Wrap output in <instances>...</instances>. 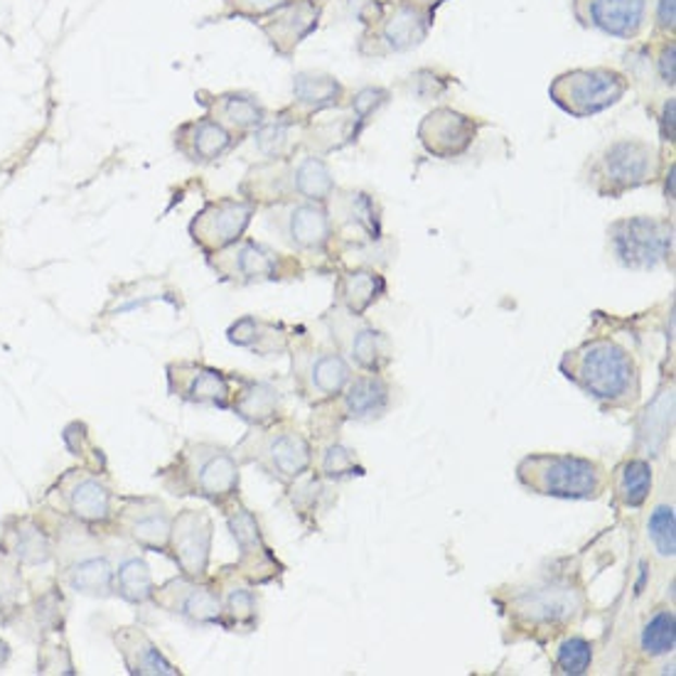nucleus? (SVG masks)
<instances>
[{
  "instance_id": "obj_1",
  "label": "nucleus",
  "mask_w": 676,
  "mask_h": 676,
  "mask_svg": "<svg viewBox=\"0 0 676 676\" xmlns=\"http://www.w3.org/2000/svg\"><path fill=\"white\" fill-rule=\"evenodd\" d=\"M561 374L608 409H635L642 396V374L633 352L613 337H592L569 349Z\"/></svg>"
},
{
  "instance_id": "obj_2",
  "label": "nucleus",
  "mask_w": 676,
  "mask_h": 676,
  "mask_svg": "<svg viewBox=\"0 0 676 676\" xmlns=\"http://www.w3.org/2000/svg\"><path fill=\"white\" fill-rule=\"evenodd\" d=\"M524 489L553 499H600L608 493V470L600 462L571 452H532L516 462Z\"/></svg>"
},
{
  "instance_id": "obj_3",
  "label": "nucleus",
  "mask_w": 676,
  "mask_h": 676,
  "mask_svg": "<svg viewBox=\"0 0 676 676\" xmlns=\"http://www.w3.org/2000/svg\"><path fill=\"white\" fill-rule=\"evenodd\" d=\"M165 485L175 495H194L225 505L239 489L237 456L215 443H192L175 458L173 470H165Z\"/></svg>"
},
{
  "instance_id": "obj_4",
  "label": "nucleus",
  "mask_w": 676,
  "mask_h": 676,
  "mask_svg": "<svg viewBox=\"0 0 676 676\" xmlns=\"http://www.w3.org/2000/svg\"><path fill=\"white\" fill-rule=\"evenodd\" d=\"M660 173V153L640 138H623L605 145L586 165L588 188L600 197H623L642 184H650Z\"/></svg>"
},
{
  "instance_id": "obj_5",
  "label": "nucleus",
  "mask_w": 676,
  "mask_h": 676,
  "mask_svg": "<svg viewBox=\"0 0 676 676\" xmlns=\"http://www.w3.org/2000/svg\"><path fill=\"white\" fill-rule=\"evenodd\" d=\"M239 456L262 468L278 483L291 485L313 468V446L291 421L258 425L239 446Z\"/></svg>"
},
{
  "instance_id": "obj_6",
  "label": "nucleus",
  "mask_w": 676,
  "mask_h": 676,
  "mask_svg": "<svg viewBox=\"0 0 676 676\" xmlns=\"http://www.w3.org/2000/svg\"><path fill=\"white\" fill-rule=\"evenodd\" d=\"M615 262L629 271H652L669 262L674 252L672 221L656 217H625L608 227Z\"/></svg>"
},
{
  "instance_id": "obj_7",
  "label": "nucleus",
  "mask_w": 676,
  "mask_h": 676,
  "mask_svg": "<svg viewBox=\"0 0 676 676\" xmlns=\"http://www.w3.org/2000/svg\"><path fill=\"white\" fill-rule=\"evenodd\" d=\"M627 87V79L615 69H571L551 81L549 97L573 118H588L615 106Z\"/></svg>"
},
{
  "instance_id": "obj_8",
  "label": "nucleus",
  "mask_w": 676,
  "mask_h": 676,
  "mask_svg": "<svg viewBox=\"0 0 676 676\" xmlns=\"http://www.w3.org/2000/svg\"><path fill=\"white\" fill-rule=\"evenodd\" d=\"M252 180L258 182V194L266 192L281 202L301 197L305 202L328 205L332 194H335V178H332L328 163L318 155L301 157L298 163L281 157L273 165L258 168Z\"/></svg>"
},
{
  "instance_id": "obj_9",
  "label": "nucleus",
  "mask_w": 676,
  "mask_h": 676,
  "mask_svg": "<svg viewBox=\"0 0 676 676\" xmlns=\"http://www.w3.org/2000/svg\"><path fill=\"white\" fill-rule=\"evenodd\" d=\"M581 613L583 592L563 581L516 590L509 600V615L516 625L544 629V633H559L561 627L576 623Z\"/></svg>"
},
{
  "instance_id": "obj_10",
  "label": "nucleus",
  "mask_w": 676,
  "mask_h": 676,
  "mask_svg": "<svg viewBox=\"0 0 676 676\" xmlns=\"http://www.w3.org/2000/svg\"><path fill=\"white\" fill-rule=\"evenodd\" d=\"M328 326L340 355L362 372L382 374L392 362V342L382 330L369 326L365 315H352L335 305V313L328 315Z\"/></svg>"
},
{
  "instance_id": "obj_11",
  "label": "nucleus",
  "mask_w": 676,
  "mask_h": 676,
  "mask_svg": "<svg viewBox=\"0 0 676 676\" xmlns=\"http://www.w3.org/2000/svg\"><path fill=\"white\" fill-rule=\"evenodd\" d=\"M293 379L305 401L326 406L349 384L352 367L337 349H298L293 355Z\"/></svg>"
},
{
  "instance_id": "obj_12",
  "label": "nucleus",
  "mask_w": 676,
  "mask_h": 676,
  "mask_svg": "<svg viewBox=\"0 0 676 676\" xmlns=\"http://www.w3.org/2000/svg\"><path fill=\"white\" fill-rule=\"evenodd\" d=\"M268 225L295 252H326L332 239V219L318 202H281L268 212Z\"/></svg>"
},
{
  "instance_id": "obj_13",
  "label": "nucleus",
  "mask_w": 676,
  "mask_h": 676,
  "mask_svg": "<svg viewBox=\"0 0 676 676\" xmlns=\"http://www.w3.org/2000/svg\"><path fill=\"white\" fill-rule=\"evenodd\" d=\"M212 532H215L212 516L197 512V509H184L173 520L168 549L184 578L202 581L207 576Z\"/></svg>"
},
{
  "instance_id": "obj_14",
  "label": "nucleus",
  "mask_w": 676,
  "mask_h": 676,
  "mask_svg": "<svg viewBox=\"0 0 676 676\" xmlns=\"http://www.w3.org/2000/svg\"><path fill=\"white\" fill-rule=\"evenodd\" d=\"M254 215L252 202L242 200H219L209 205L192 219L190 234L202 252L217 254L221 248L239 242Z\"/></svg>"
},
{
  "instance_id": "obj_15",
  "label": "nucleus",
  "mask_w": 676,
  "mask_h": 676,
  "mask_svg": "<svg viewBox=\"0 0 676 676\" xmlns=\"http://www.w3.org/2000/svg\"><path fill=\"white\" fill-rule=\"evenodd\" d=\"M384 13L374 15V42L386 52H406L421 44L429 35L433 17L429 8L411 0H401L396 5H382Z\"/></svg>"
},
{
  "instance_id": "obj_16",
  "label": "nucleus",
  "mask_w": 676,
  "mask_h": 676,
  "mask_svg": "<svg viewBox=\"0 0 676 676\" xmlns=\"http://www.w3.org/2000/svg\"><path fill=\"white\" fill-rule=\"evenodd\" d=\"M229 530L239 544V571L252 583H268L281 573V563L268 549L256 516L246 507L237 505L227 512Z\"/></svg>"
},
{
  "instance_id": "obj_17",
  "label": "nucleus",
  "mask_w": 676,
  "mask_h": 676,
  "mask_svg": "<svg viewBox=\"0 0 676 676\" xmlns=\"http://www.w3.org/2000/svg\"><path fill=\"white\" fill-rule=\"evenodd\" d=\"M155 603L180 615L192 625H219L221 598L205 583L194 578H175L153 592Z\"/></svg>"
},
{
  "instance_id": "obj_18",
  "label": "nucleus",
  "mask_w": 676,
  "mask_h": 676,
  "mask_svg": "<svg viewBox=\"0 0 676 676\" xmlns=\"http://www.w3.org/2000/svg\"><path fill=\"white\" fill-rule=\"evenodd\" d=\"M578 21L620 40H633L647 23L650 0H576Z\"/></svg>"
},
{
  "instance_id": "obj_19",
  "label": "nucleus",
  "mask_w": 676,
  "mask_h": 676,
  "mask_svg": "<svg viewBox=\"0 0 676 676\" xmlns=\"http://www.w3.org/2000/svg\"><path fill=\"white\" fill-rule=\"evenodd\" d=\"M477 136V124L452 109H435L419 126L421 145L435 157H458L468 151Z\"/></svg>"
},
{
  "instance_id": "obj_20",
  "label": "nucleus",
  "mask_w": 676,
  "mask_h": 676,
  "mask_svg": "<svg viewBox=\"0 0 676 676\" xmlns=\"http://www.w3.org/2000/svg\"><path fill=\"white\" fill-rule=\"evenodd\" d=\"M170 392L180 399L202 406H217V409H229L231 406V386L229 379L217 372V369L205 365L180 362L168 367Z\"/></svg>"
},
{
  "instance_id": "obj_21",
  "label": "nucleus",
  "mask_w": 676,
  "mask_h": 676,
  "mask_svg": "<svg viewBox=\"0 0 676 676\" xmlns=\"http://www.w3.org/2000/svg\"><path fill=\"white\" fill-rule=\"evenodd\" d=\"M118 526H122L128 539L143 546V549L165 551L170 541L173 516L157 499L136 497L126 499V507L118 514Z\"/></svg>"
},
{
  "instance_id": "obj_22",
  "label": "nucleus",
  "mask_w": 676,
  "mask_h": 676,
  "mask_svg": "<svg viewBox=\"0 0 676 676\" xmlns=\"http://www.w3.org/2000/svg\"><path fill=\"white\" fill-rule=\"evenodd\" d=\"M212 256H217V262H212L215 271L229 278V281H271V278L281 273V256L256 242H234Z\"/></svg>"
},
{
  "instance_id": "obj_23",
  "label": "nucleus",
  "mask_w": 676,
  "mask_h": 676,
  "mask_svg": "<svg viewBox=\"0 0 676 676\" xmlns=\"http://www.w3.org/2000/svg\"><path fill=\"white\" fill-rule=\"evenodd\" d=\"M335 401L340 421H379L392 406V386L382 374L362 372L349 379Z\"/></svg>"
},
{
  "instance_id": "obj_24",
  "label": "nucleus",
  "mask_w": 676,
  "mask_h": 676,
  "mask_svg": "<svg viewBox=\"0 0 676 676\" xmlns=\"http://www.w3.org/2000/svg\"><path fill=\"white\" fill-rule=\"evenodd\" d=\"M320 15L322 8L315 0H295V3L289 0L283 8L271 13V17L262 25V30L278 54L291 58L293 50L318 27Z\"/></svg>"
},
{
  "instance_id": "obj_25",
  "label": "nucleus",
  "mask_w": 676,
  "mask_h": 676,
  "mask_svg": "<svg viewBox=\"0 0 676 676\" xmlns=\"http://www.w3.org/2000/svg\"><path fill=\"white\" fill-rule=\"evenodd\" d=\"M231 143H234V136H231L229 128L215 122L212 116L184 124L175 133V145L192 163L217 161V157L229 151Z\"/></svg>"
},
{
  "instance_id": "obj_26",
  "label": "nucleus",
  "mask_w": 676,
  "mask_h": 676,
  "mask_svg": "<svg viewBox=\"0 0 676 676\" xmlns=\"http://www.w3.org/2000/svg\"><path fill=\"white\" fill-rule=\"evenodd\" d=\"M654 472L650 460L627 458L608 475V487L613 493V505L623 509H640L652 495Z\"/></svg>"
},
{
  "instance_id": "obj_27",
  "label": "nucleus",
  "mask_w": 676,
  "mask_h": 676,
  "mask_svg": "<svg viewBox=\"0 0 676 676\" xmlns=\"http://www.w3.org/2000/svg\"><path fill=\"white\" fill-rule=\"evenodd\" d=\"M116 645H118V652H122L124 656V664L128 666V672L131 674H138V676H173L178 674V669L165 660V654L161 652V647H157L151 637H148L143 629L138 627H122L116 635Z\"/></svg>"
},
{
  "instance_id": "obj_28",
  "label": "nucleus",
  "mask_w": 676,
  "mask_h": 676,
  "mask_svg": "<svg viewBox=\"0 0 676 676\" xmlns=\"http://www.w3.org/2000/svg\"><path fill=\"white\" fill-rule=\"evenodd\" d=\"M386 293V281L372 268H355L337 278V305L352 315H365Z\"/></svg>"
},
{
  "instance_id": "obj_29",
  "label": "nucleus",
  "mask_w": 676,
  "mask_h": 676,
  "mask_svg": "<svg viewBox=\"0 0 676 676\" xmlns=\"http://www.w3.org/2000/svg\"><path fill=\"white\" fill-rule=\"evenodd\" d=\"M231 409L242 416L246 423L258 429V425L278 421V416H281V396H278L273 386L244 379L242 388L237 394H231Z\"/></svg>"
},
{
  "instance_id": "obj_30",
  "label": "nucleus",
  "mask_w": 676,
  "mask_h": 676,
  "mask_svg": "<svg viewBox=\"0 0 676 676\" xmlns=\"http://www.w3.org/2000/svg\"><path fill=\"white\" fill-rule=\"evenodd\" d=\"M229 342L237 347H246L256 352V355L271 357L281 355L289 349V332H283L273 322H264L256 318H242L237 326L229 330Z\"/></svg>"
},
{
  "instance_id": "obj_31",
  "label": "nucleus",
  "mask_w": 676,
  "mask_h": 676,
  "mask_svg": "<svg viewBox=\"0 0 676 676\" xmlns=\"http://www.w3.org/2000/svg\"><path fill=\"white\" fill-rule=\"evenodd\" d=\"M215 122L229 131H252L266 122L264 106L252 94H221L215 99Z\"/></svg>"
},
{
  "instance_id": "obj_32",
  "label": "nucleus",
  "mask_w": 676,
  "mask_h": 676,
  "mask_svg": "<svg viewBox=\"0 0 676 676\" xmlns=\"http://www.w3.org/2000/svg\"><path fill=\"white\" fill-rule=\"evenodd\" d=\"M69 509L79 522L101 524L111 516V493L99 480H77L69 489Z\"/></svg>"
},
{
  "instance_id": "obj_33",
  "label": "nucleus",
  "mask_w": 676,
  "mask_h": 676,
  "mask_svg": "<svg viewBox=\"0 0 676 676\" xmlns=\"http://www.w3.org/2000/svg\"><path fill=\"white\" fill-rule=\"evenodd\" d=\"M676 645V617L672 608H656L647 617L640 633V650L647 660H660L674 652Z\"/></svg>"
},
{
  "instance_id": "obj_34",
  "label": "nucleus",
  "mask_w": 676,
  "mask_h": 676,
  "mask_svg": "<svg viewBox=\"0 0 676 676\" xmlns=\"http://www.w3.org/2000/svg\"><path fill=\"white\" fill-rule=\"evenodd\" d=\"M293 94L298 99V104L322 111L337 104L342 97V85L330 74L301 72L293 81Z\"/></svg>"
},
{
  "instance_id": "obj_35",
  "label": "nucleus",
  "mask_w": 676,
  "mask_h": 676,
  "mask_svg": "<svg viewBox=\"0 0 676 676\" xmlns=\"http://www.w3.org/2000/svg\"><path fill=\"white\" fill-rule=\"evenodd\" d=\"M69 583L87 596H109L114 588V569L106 556H87L69 569Z\"/></svg>"
},
{
  "instance_id": "obj_36",
  "label": "nucleus",
  "mask_w": 676,
  "mask_h": 676,
  "mask_svg": "<svg viewBox=\"0 0 676 676\" xmlns=\"http://www.w3.org/2000/svg\"><path fill=\"white\" fill-rule=\"evenodd\" d=\"M114 588L118 590V596L128 600V603L141 605L145 600H151L155 588L148 563L143 559H138V556L126 559L122 566H118V571H114Z\"/></svg>"
},
{
  "instance_id": "obj_37",
  "label": "nucleus",
  "mask_w": 676,
  "mask_h": 676,
  "mask_svg": "<svg viewBox=\"0 0 676 676\" xmlns=\"http://www.w3.org/2000/svg\"><path fill=\"white\" fill-rule=\"evenodd\" d=\"M219 625H225L227 629H242L248 633L256 625V598L252 590L246 588H234L227 596L225 603H221V620Z\"/></svg>"
},
{
  "instance_id": "obj_38",
  "label": "nucleus",
  "mask_w": 676,
  "mask_h": 676,
  "mask_svg": "<svg viewBox=\"0 0 676 676\" xmlns=\"http://www.w3.org/2000/svg\"><path fill=\"white\" fill-rule=\"evenodd\" d=\"M676 520L672 505H656L647 522V539L662 559H674L676 551Z\"/></svg>"
},
{
  "instance_id": "obj_39",
  "label": "nucleus",
  "mask_w": 676,
  "mask_h": 676,
  "mask_svg": "<svg viewBox=\"0 0 676 676\" xmlns=\"http://www.w3.org/2000/svg\"><path fill=\"white\" fill-rule=\"evenodd\" d=\"M592 664V645L586 640V637L571 635L563 640L559 647H556V656H553V666L559 674H586Z\"/></svg>"
},
{
  "instance_id": "obj_40",
  "label": "nucleus",
  "mask_w": 676,
  "mask_h": 676,
  "mask_svg": "<svg viewBox=\"0 0 676 676\" xmlns=\"http://www.w3.org/2000/svg\"><path fill=\"white\" fill-rule=\"evenodd\" d=\"M365 468L359 465L357 452L340 446V443H330V446L322 450L320 456V475L328 480H342V477H352V475H362Z\"/></svg>"
},
{
  "instance_id": "obj_41",
  "label": "nucleus",
  "mask_w": 676,
  "mask_h": 676,
  "mask_svg": "<svg viewBox=\"0 0 676 676\" xmlns=\"http://www.w3.org/2000/svg\"><path fill=\"white\" fill-rule=\"evenodd\" d=\"M256 145L264 155L271 157V161H281V157H289L293 151L291 145V124L276 122V124H262L256 131Z\"/></svg>"
},
{
  "instance_id": "obj_42",
  "label": "nucleus",
  "mask_w": 676,
  "mask_h": 676,
  "mask_svg": "<svg viewBox=\"0 0 676 676\" xmlns=\"http://www.w3.org/2000/svg\"><path fill=\"white\" fill-rule=\"evenodd\" d=\"M17 556L27 563H44L50 559V546L48 539L35 530V526H23V532L17 534Z\"/></svg>"
},
{
  "instance_id": "obj_43",
  "label": "nucleus",
  "mask_w": 676,
  "mask_h": 676,
  "mask_svg": "<svg viewBox=\"0 0 676 676\" xmlns=\"http://www.w3.org/2000/svg\"><path fill=\"white\" fill-rule=\"evenodd\" d=\"M285 3H289V0H229V5L234 8L237 15H246V17L271 15Z\"/></svg>"
},
{
  "instance_id": "obj_44",
  "label": "nucleus",
  "mask_w": 676,
  "mask_h": 676,
  "mask_svg": "<svg viewBox=\"0 0 676 676\" xmlns=\"http://www.w3.org/2000/svg\"><path fill=\"white\" fill-rule=\"evenodd\" d=\"M660 74L666 87H674V42L664 44L662 58H660Z\"/></svg>"
},
{
  "instance_id": "obj_45",
  "label": "nucleus",
  "mask_w": 676,
  "mask_h": 676,
  "mask_svg": "<svg viewBox=\"0 0 676 676\" xmlns=\"http://www.w3.org/2000/svg\"><path fill=\"white\" fill-rule=\"evenodd\" d=\"M674 99L664 101V109H662V136L664 141H674Z\"/></svg>"
},
{
  "instance_id": "obj_46",
  "label": "nucleus",
  "mask_w": 676,
  "mask_h": 676,
  "mask_svg": "<svg viewBox=\"0 0 676 676\" xmlns=\"http://www.w3.org/2000/svg\"><path fill=\"white\" fill-rule=\"evenodd\" d=\"M662 30H674V0H660V17H656Z\"/></svg>"
},
{
  "instance_id": "obj_47",
  "label": "nucleus",
  "mask_w": 676,
  "mask_h": 676,
  "mask_svg": "<svg viewBox=\"0 0 676 676\" xmlns=\"http://www.w3.org/2000/svg\"><path fill=\"white\" fill-rule=\"evenodd\" d=\"M666 178H669L666 180V200H672L674 197V180H672L674 178V165L669 168V175H666Z\"/></svg>"
},
{
  "instance_id": "obj_48",
  "label": "nucleus",
  "mask_w": 676,
  "mask_h": 676,
  "mask_svg": "<svg viewBox=\"0 0 676 676\" xmlns=\"http://www.w3.org/2000/svg\"><path fill=\"white\" fill-rule=\"evenodd\" d=\"M419 3H421L423 8H429V11H431V5H433V3H443V0H419Z\"/></svg>"
}]
</instances>
